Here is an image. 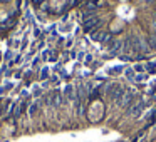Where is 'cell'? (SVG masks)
Listing matches in <instances>:
<instances>
[{
    "mask_svg": "<svg viewBox=\"0 0 156 142\" xmlns=\"http://www.w3.org/2000/svg\"><path fill=\"white\" fill-rule=\"evenodd\" d=\"M143 109H144V102H143V100H138L131 109H129V114H131L133 117H138V115L143 112Z\"/></svg>",
    "mask_w": 156,
    "mask_h": 142,
    "instance_id": "6da1fadb",
    "label": "cell"
},
{
    "mask_svg": "<svg viewBox=\"0 0 156 142\" xmlns=\"http://www.w3.org/2000/svg\"><path fill=\"white\" fill-rule=\"evenodd\" d=\"M99 24V19L98 17H92V19H87V20H86L84 22V29H86V30H92V29H94L96 27V25H98Z\"/></svg>",
    "mask_w": 156,
    "mask_h": 142,
    "instance_id": "7a4b0ae2",
    "label": "cell"
},
{
    "mask_svg": "<svg viewBox=\"0 0 156 142\" xmlns=\"http://www.w3.org/2000/svg\"><path fill=\"white\" fill-rule=\"evenodd\" d=\"M122 45H124V44H122L121 40H114V45L111 47V54H112V55H114V54H118V52L121 50V47H122Z\"/></svg>",
    "mask_w": 156,
    "mask_h": 142,
    "instance_id": "3957f363",
    "label": "cell"
},
{
    "mask_svg": "<svg viewBox=\"0 0 156 142\" xmlns=\"http://www.w3.org/2000/svg\"><path fill=\"white\" fill-rule=\"evenodd\" d=\"M148 45L151 49H156V34L154 35H149V37H148Z\"/></svg>",
    "mask_w": 156,
    "mask_h": 142,
    "instance_id": "277c9868",
    "label": "cell"
},
{
    "mask_svg": "<svg viewBox=\"0 0 156 142\" xmlns=\"http://www.w3.org/2000/svg\"><path fill=\"white\" fill-rule=\"evenodd\" d=\"M91 37H92V40H102V37H104V34L102 32H92L91 34Z\"/></svg>",
    "mask_w": 156,
    "mask_h": 142,
    "instance_id": "5b68a950",
    "label": "cell"
},
{
    "mask_svg": "<svg viewBox=\"0 0 156 142\" xmlns=\"http://www.w3.org/2000/svg\"><path fill=\"white\" fill-rule=\"evenodd\" d=\"M37 107H39L37 104H32V105H30V109H29V114H30V115H34L35 112H37Z\"/></svg>",
    "mask_w": 156,
    "mask_h": 142,
    "instance_id": "8992f818",
    "label": "cell"
},
{
    "mask_svg": "<svg viewBox=\"0 0 156 142\" xmlns=\"http://www.w3.org/2000/svg\"><path fill=\"white\" fill-rule=\"evenodd\" d=\"M146 67H148V72H156V64H153V62H149Z\"/></svg>",
    "mask_w": 156,
    "mask_h": 142,
    "instance_id": "52a82bcc",
    "label": "cell"
},
{
    "mask_svg": "<svg viewBox=\"0 0 156 142\" xmlns=\"http://www.w3.org/2000/svg\"><path fill=\"white\" fill-rule=\"evenodd\" d=\"M66 94H67L69 97H72V87H71V85H67V87H66Z\"/></svg>",
    "mask_w": 156,
    "mask_h": 142,
    "instance_id": "ba28073f",
    "label": "cell"
},
{
    "mask_svg": "<svg viewBox=\"0 0 156 142\" xmlns=\"http://www.w3.org/2000/svg\"><path fill=\"white\" fill-rule=\"evenodd\" d=\"M154 19H156V14H154Z\"/></svg>",
    "mask_w": 156,
    "mask_h": 142,
    "instance_id": "9c48e42d",
    "label": "cell"
}]
</instances>
